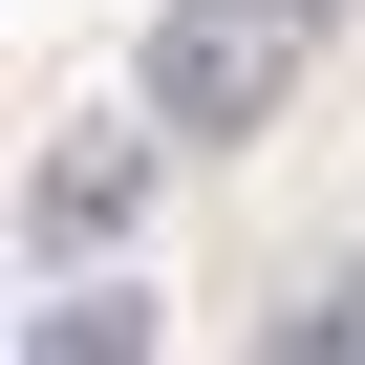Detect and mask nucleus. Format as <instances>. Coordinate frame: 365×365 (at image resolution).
Returning <instances> with one entry per match:
<instances>
[{
  "label": "nucleus",
  "instance_id": "obj_1",
  "mask_svg": "<svg viewBox=\"0 0 365 365\" xmlns=\"http://www.w3.org/2000/svg\"><path fill=\"white\" fill-rule=\"evenodd\" d=\"M279 86H301V0H172L150 22V150H237V129H279Z\"/></svg>",
  "mask_w": 365,
  "mask_h": 365
},
{
  "label": "nucleus",
  "instance_id": "obj_2",
  "mask_svg": "<svg viewBox=\"0 0 365 365\" xmlns=\"http://www.w3.org/2000/svg\"><path fill=\"white\" fill-rule=\"evenodd\" d=\"M129 215H150V129H65V150L22 172V237H43V258H108Z\"/></svg>",
  "mask_w": 365,
  "mask_h": 365
},
{
  "label": "nucleus",
  "instance_id": "obj_3",
  "mask_svg": "<svg viewBox=\"0 0 365 365\" xmlns=\"http://www.w3.org/2000/svg\"><path fill=\"white\" fill-rule=\"evenodd\" d=\"M22 365H150V301H129V279H65V301L22 322Z\"/></svg>",
  "mask_w": 365,
  "mask_h": 365
},
{
  "label": "nucleus",
  "instance_id": "obj_4",
  "mask_svg": "<svg viewBox=\"0 0 365 365\" xmlns=\"http://www.w3.org/2000/svg\"><path fill=\"white\" fill-rule=\"evenodd\" d=\"M258 365H365V279H301V301L258 322Z\"/></svg>",
  "mask_w": 365,
  "mask_h": 365
},
{
  "label": "nucleus",
  "instance_id": "obj_5",
  "mask_svg": "<svg viewBox=\"0 0 365 365\" xmlns=\"http://www.w3.org/2000/svg\"><path fill=\"white\" fill-rule=\"evenodd\" d=\"M301 22H322V0H301Z\"/></svg>",
  "mask_w": 365,
  "mask_h": 365
}]
</instances>
